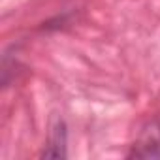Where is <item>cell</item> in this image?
Segmentation results:
<instances>
[{
	"instance_id": "1",
	"label": "cell",
	"mask_w": 160,
	"mask_h": 160,
	"mask_svg": "<svg viewBox=\"0 0 160 160\" xmlns=\"http://www.w3.org/2000/svg\"><path fill=\"white\" fill-rule=\"evenodd\" d=\"M128 158H160V113L141 126Z\"/></svg>"
},
{
	"instance_id": "2",
	"label": "cell",
	"mask_w": 160,
	"mask_h": 160,
	"mask_svg": "<svg viewBox=\"0 0 160 160\" xmlns=\"http://www.w3.org/2000/svg\"><path fill=\"white\" fill-rule=\"evenodd\" d=\"M66 143H68V132L66 122L62 119H55L49 130L47 147L42 152V158H64L66 156Z\"/></svg>"
}]
</instances>
